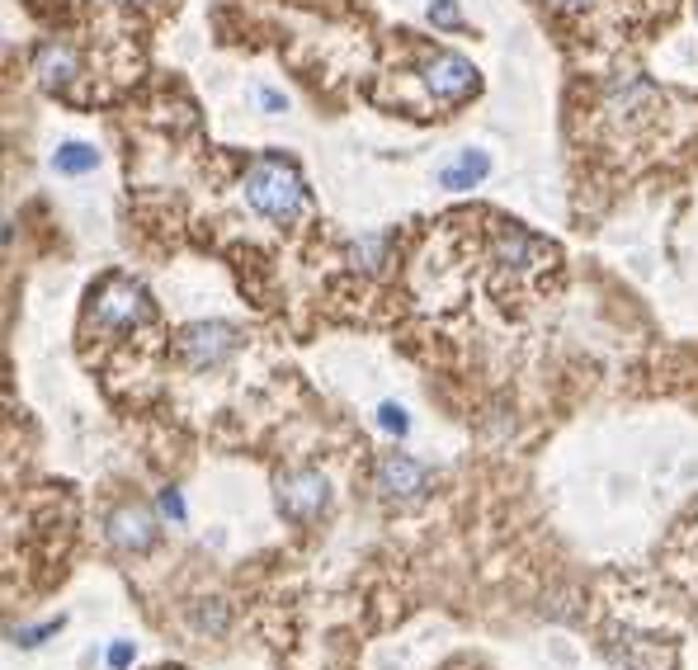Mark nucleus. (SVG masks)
Returning <instances> with one entry per match:
<instances>
[{
    "instance_id": "1",
    "label": "nucleus",
    "mask_w": 698,
    "mask_h": 670,
    "mask_svg": "<svg viewBox=\"0 0 698 670\" xmlns=\"http://www.w3.org/2000/svg\"><path fill=\"white\" fill-rule=\"evenodd\" d=\"M246 204L269 223H288L307 208L303 175H297V166L288 161V156L265 151L246 166Z\"/></svg>"
},
{
    "instance_id": "2",
    "label": "nucleus",
    "mask_w": 698,
    "mask_h": 670,
    "mask_svg": "<svg viewBox=\"0 0 698 670\" xmlns=\"http://www.w3.org/2000/svg\"><path fill=\"white\" fill-rule=\"evenodd\" d=\"M151 317V303H147V288L137 279H124V274H109L95 293V322L99 326H114V331H128L137 322Z\"/></svg>"
},
{
    "instance_id": "3",
    "label": "nucleus",
    "mask_w": 698,
    "mask_h": 670,
    "mask_svg": "<svg viewBox=\"0 0 698 670\" xmlns=\"http://www.w3.org/2000/svg\"><path fill=\"white\" fill-rule=\"evenodd\" d=\"M236 349V331L227 322H194L179 331V359H185L194 373L223 368Z\"/></svg>"
},
{
    "instance_id": "4",
    "label": "nucleus",
    "mask_w": 698,
    "mask_h": 670,
    "mask_svg": "<svg viewBox=\"0 0 698 670\" xmlns=\"http://www.w3.org/2000/svg\"><path fill=\"white\" fill-rule=\"evenodd\" d=\"M326 501H331V486H326V477L322 472H284L278 477V510H284L288 520H297V524H307V520H316L326 510Z\"/></svg>"
},
{
    "instance_id": "5",
    "label": "nucleus",
    "mask_w": 698,
    "mask_h": 670,
    "mask_svg": "<svg viewBox=\"0 0 698 670\" xmlns=\"http://www.w3.org/2000/svg\"><path fill=\"white\" fill-rule=\"evenodd\" d=\"M373 486L383 491L387 501H411V496H421V491H425V467L415 463L411 453L387 449L383 459H377V467H373Z\"/></svg>"
},
{
    "instance_id": "6",
    "label": "nucleus",
    "mask_w": 698,
    "mask_h": 670,
    "mask_svg": "<svg viewBox=\"0 0 698 670\" xmlns=\"http://www.w3.org/2000/svg\"><path fill=\"white\" fill-rule=\"evenodd\" d=\"M425 86L439 95V100H463V95L476 90V71L458 52H434L425 62Z\"/></svg>"
},
{
    "instance_id": "7",
    "label": "nucleus",
    "mask_w": 698,
    "mask_h": 670,
    "mask_svg": "<svg viewBox=\"0 0 698 670\" xmlns=\"http://www.w3.org/2000/svg\"><path fill=\"white\" fill-rule=\"evenodd\" d=\"M109 543L118 548V553H147V548L156 543V520L147 505H124L114 510L109 520Z\"/></svg>"
},
{
    "instance_id": "8",
    "label": "nucleus",
    "mask_w": 698,
    "mask_h": 670,
    "mask_svg": "<svg viewBox=\"0 0 698 670\" xmlns=\"http://www.w3.org/2000/svg\"><path fill=\"white\" fill-rule=\"evenodd\" d=\"M548 255H552V246H543L538 236H529L520 227H505L501 236H495V260H501L510 274H524L533 265H543Z\"/></svg>"
},
{
    "instance_id": "9",
    "label": "nucleus",
    "mask_w": 698,
    "mask_h": 670,
    "mask_svg": "<svg viewBox=\"0 0 698 670\" xmlns=\"http://www.w3.org/2000/svg\"><path fill=\"white\" fill-rule=\"evenodd\" d=\"M33 71H38V81L43 86H67L71 81V71H76V52L67 43H43L33 52Z\"/></svg>"
},
{
    "instance_id": "10",
    "label": "nucleus",
    "mask_w": 698,
    "mask_h": 670,
    "mask_svg": "<svg viewBox=\"0 0 698 670\" xmlns=\"http://www.w3.org/2000/svg\"><path fill=\"white\" fill-rule=\"evenodd\" d=\"M486 170H491L486 151H463L453 166L439 170V185H449V189H468V185H476V180H486Z\"/></svg>"
},
{
    "instance_id": "11",
    "label": "nucleus",
    "mask_w": 698,
    "mask_h": 670,
    "mask_svg": "<svg viewBox=\"0 0 698 670\" xmlns=\"http://www.w3.org/2000/svg\"><path fill=\"white\" fill-rule=\"evenodd\" d=\"M95 147H86V142H67V147H57V156H52V166L62 170V175H86V170H95Z\"/></svg>"
},
{
    "instance_id": "12",
    "label": "nucleus",
    "mask_w": 698,
    "mask_h": 670,
    "mask_svg": "<svg viewBox=\"0 0 698 670\" xmlns=\"http://www.w3.org/2000/svg\"><path fill=\"white\" fill-rule=\"evenodd\" d=\"M377 425H383V430H392V435H406V430H411L406 411L396 406V402H383V406H377Z\"/></svg>"
},
{
    "instance_id": "13",
    "label": "nucleus",
    "mask_w": 698,
    "mask_h": 670,
    "mask_svg": "<svg viewBox=\"0 0 698 670\" xmlns=\"http://www.w3.org/2000/svg\"><path fill=\"white\" fill-rule=\"evenodd\" d=\"M62 628V619H52V623H38V628H14V647H38L48 633H57Z\"/></svg>"
},
{
    "instance_id": "14",
    "label": "nucleus",
    "mask_w": 698,
    "mask_h": 670,
    "mask_svg": "<svg viewBox=\"0 0 698 670\" xmlns=\"http://www.w3.org/2000/svg\"><path fill=\"white\" fill-rule=\"evenodd\" d=\"M430 19L439 29H458V0H434L430 6Z\"/></svg>"
},
{
    "instance_id": "15",
    "label": "nucleus",
    "mask_w": 698,
    "mask_h": 670,
    "mask_svg": "<svg viewBox=\"0 0 698 670\" xmlns=\"http://www.w3.org/2000/svg\"><path fill=\"white\" fill-rule=\"evenodd\" d=\"M161 510H166L170 520H185V501H179V491H175V486L161 491Z\"/></svg>"
},
{
    "instance_id": "16",
    "label": "nucleus",
    "mask_w": 698,
    "mask_h": 670,
    "mask_svg": "<svg viewBox=\"0 0 698 670\" xmlns=\"http://www.w3.org/2000/svg\"><path fill=\"white\" fill-rule=\"evenodd\" d=\"M128 661H132V642H114V647H109V666L124 670Z\"/></svg>"
},
{
    "instance_id": "17",
    "label": "nucleus",
    "mask_w": 698,
    "mask_h": 670,
    "mask_svg": "<svg viewBox=\"0 0 698 670\" xmlns=\"http://www.w3.org/2000/svg\"><path fill=\"white\" fill-rule=\"evenodd\" d=\"M260 105H265V114H284V100H278L274 90H260Z\"/></svg>"
},
{
    "instance_id": "18",
    "label": "nucleus",
    "mask_w": 698,
    "mask_h": 670,
    "mask_svg": "<svg viewBox=\"0 0 698 670\" xmlns=\"http://www.w3.org/2000/svg\"><path fill=\"white\" fill-rule=\"evenodd\" d=\"M548 6H557V10H586V6H594V0H548Z\"/></svg>"
},
{
    "instance_id": "19",
    "label": "nucleus",
    "mask_w": 698,
    "mask_h": 670,
    "mask_svg": "<svg viewBox=\"0 0 698 670\" xmlns=\"http://www.w3.org/2000/svg\"><path fill=\"white\" fill-rule=\"evenodd\" d=\"M128 6H151V0H128Z\"/></svg>"
}]
</instances>
